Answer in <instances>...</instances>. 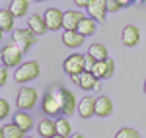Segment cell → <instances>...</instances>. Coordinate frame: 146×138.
<instances>
[{
    "mask_svg": "<svg viewBox=\"0 0 146 138\" xmlns=\"http://www.w3.org/2000/svg\"><path fill=\"white\" fill-rule=\"evenodd\" d=\"M8 115H10V103L6 99H0V121L6 119Z\"/></svg>",
    "mask_w": 146,
    "mask_h": 138,
    "instance_id": "obj_27",
    "label": "cell"
},
{
    "mask_svg": "<svg viewBox=\"0 0 146 138\" xmlns=\"http://www.w3.org/2000/svg\"><path fill=\"white\" fill-rule=\"evenodd\" d=\"M41 74V68H39V62L35 60H29V62H22L20 66H16V72H14V80L18 84H25L29 80H35L39 78Z\"/></svg>",
    "mask_w": 146,
    "mask_h": 138,
    "instance_id": "obj_1",
    "label": "cell"
},
{
    "mask_svg": "<svg viewBox=\"0 0 146 138\" xmlns=\"http://www.w3.org/2000/svg\"><path fill=\"white\" fill-rule=\"evenodd\" d=\"M88 10V16L94 18L96 22H103L105 16H107V0H92V4L86 8Z\"/></svg>",
    "mask_w": 146,
    "mask_h": 138,
    "instance_id": "obj_11",
    "label": "cell"
},
{
    "mask_svg": "<svg viewBox=\"0 0 146 138\" xmlns=\"http://www.w3.org/2000/svg\"><path fill=\"white\" fill-rule=\"evenodd\" d=\"M80 35H84V37H88V35H94L96 31H98V22L94 20V18H84L82 22H80V25H78V29H76Z\"/></svg>",
    "mask_w": 146,
    "mask_h": 138,
    "instance_id": "obj_20",
    "label": "cell"
},
{
    "mask_svg": "<svg viewBox=\"0 0 146 138\" xmlns=\"http://www.w3.org/2000/svg\"><path fill=\"white\" fill-rule=\"evenodd\" d=\"M27 29H31L35 35H43L47 33V23H45V18L39 16V14H33L27 18Z\"/></svg>",
    "mask_w": 146,
    "mask_h": 138,
    "instance_id": "obj_15",
    "label": "cell"
},
{
    "mask_svg": "<svg viewBox=\"0 0 146 138\" xmlns=\"http://www.w3.org/2000/svg\"><path fill=\"white\" fill-rule=\"evenodd\" d=\"M68 138H86L84 134H80V132H74V134H70Z\"/></svg>",
    "mask_w": 146,
    "mask_h": 138,
    "instance_id": "obj_33",
    "label": "cell"
},
{
    "mask_svg": "<svg viewBox=\"0 0 146 138\" xmlns=\"http://www.w3.org/2000/svg\"><path fill=\"white\" fill-rule=\"evenodd\" d=\"M144 2H146V0H144Z\"/></svg>",
    "mask_w": 146,
    "mask_h": 138,
    "instance_id": "obj_41",
    "label": "cell"
},
{
    "mask_svg": "<svg viewBox=\"0 0 146 138\" xmlns=\"http://www.w3.org/2000/svg\"><path fill=\"white\" fill-rule=\"evenodd\" d=\"M107 10H109V12H119V10H121L119 0H107Z\"/></svg>",
    "mask_w": 146,
    "mask_h": 138,
    "instance_id": "obj_28",
    "label": "cell"
},
{
    "mask_svg": "<svg viewBox=\"0 0 146 138\" xmlns=\"http://www.w3.org/2000/svg\"><path fill=\"white\" fill-rule=\"evenodd\" d=\"M62 68L66 72L68 76H74V74H80V72H84L86 70V58L84 55H68L64 58V62H62Z\"/></svg>",
    "mask_w": 146,
    "mask_h": 138,
    "instance_id": "obj_6",
    "label": "cell"
},
{
    "mask_svg": "<svg viewBox=\"0 0 146 138\" xmlns=\"http://www.w3.org/2000/svg\"><path fill=\"white\" fill-rule=\"evenodd\" d=\"M35 103H37V90L35 88H29V86H23L22 90L18 92V97H16L18 109L27 111V109H33Z\"/></svg>",
    "mask_w": 146,
    "mask_h": 138,
    "instance_id": "obj_5",
    "label": "cell"
},
{
    "mask_svg": "<svg viewBox=\"0 0 146 138\" xmlns=\"http://www.w3.org/2000/svg\"><path fill=\"white\" fill-rule=\"evenodd\" d=\"M2 128H4V138H25V136H23L25 132H23L14 121H12L10 125H4Z\"/></svg>",
    "mask_w": 146,
    "mask_h": 138,
    "instance_id": "obj_25",
    "label": "cell"
},
{
    "mask_svg": "<svg viewBox=\"0 0 146 138\" xmlns=\"http://www.w3.org/2000/svg\"><path fill=\"white\" fill-rule=\"evenodd\" d=\"M138 2H144V0H138Z\"/></svg>",
    "mask_w": 146,
    "mask_h": 138,
    "instance_id": "obj_40",
    "label": "cell"
},
{
    "mask_svg": "<svg viewBox=\"0 0 146 138\" xmlns=\"http://www.w3.org/2000/svg\"><path fill=\"white\" fill-rule=\"evenodd\" d=\"M51 138H64V136H60V134H55V136H51Z\"/></svg>",
    "mask_w": 146,
    "mask_h": 138,
    "instance_id": "obj_36",
    "label": "cell"
},
{
    "mask_svg": "<svg viewBox=\"0 0 146 138\" xmlns=\"http://www.w3.org/2000/svg\"><path fill=\"white\" fill-rule=\"evenodd\" d=\"M119 4H121V8H125V6L133 4V0H119Z\"/></svg>",
    "mask_w": 146,
    "mask_h": 138,
    "instance_id": "obj_32",
    "label": "cell"
},
{
    "mask_svg": "<svg viewBox=\"0 0 146 138\" xmlns=\"http://www.w3.org/2000/svg\"><path fill=\"white\" fill-rule=\"evenodd\" d=\"M43 113L49 117L56 115V113H60V101H58V95H56L55 92L47 93L45 97H43Z\"/></svg>",
    "mask_w": 146,
    "mask_h": 138,
    "instance_id": "obj_13",
    "label": "cell"
},
{
    "mask_svg": "<svg viewBox=\"0 0 146 138\" xmlns=\"http://www.w3.org/2000/svg\"><path fill=\"white\" fill-rule=\"evenodd\" d=\"M84 58H86V70H92V68H94V64H96L94 57H90V55L86 53V55H84Z\"/></svg>",
    "mask_w": 146,
    "mask_h": 138,
    "instance_id": "obj_30",
    "label": "cell"
},
{
    "mask_svg": "<svg viewBox=\"0 0 146 138\" xmlns=\"http://www.w3.org/2000/svg\"><path fill=\"white\" fill-rule=\"evenodd\" d=\"M14 22H16V16L8 8L0 10V29L2 31H14Z\"/></svg>",
    "mask_w": 146,
    "mask_h": 138,
    "instance_id": "obj_22",
    "label": "cell"
},
{
    "mask_svg": "<svg viewBox=\"0 0 146 138\" xmlns=\"http://www.w3.org/2000/svg\"><path fill=\"white\" fill-rule=\"evenodd\" d=\"M0 138H4V128L0 127Z\"/></svg>",
    "mask_w": 146,
    "mask_h": 138,
    "instance_id": "obj_35",
    "label": "cell"
},
{
    "mask_svg": "<svg viewBox=\"0 0 146 138\" xmlns=\"http://www.w3.org/2000/svg\"><path fill=\"white\" fill-rule=\"evenodd\" d=\"M8 80V66H0V86H4Z\"/></svg>",
    "mask_w": 146,
    "mask_h": 138,
    "instance_id": "obj_29",
    "label": "cell"
},
{
    "mask_svg": "<svg viewBox=\"0 0 146 138\" xmlns=\"http://www.w3.org/2000/svg\"><path fill=\"white\" fill-rule=\"evenodd\" d=\"M56 134H60V136L68 138L72 134V125H70V121H68L66 117H60V119H56Z\"/></svg>",
    "mask_w": 146,
    "mask_h": 138,
    "instance_id": "obj_24",
    "label": "cell"
},
{
    "mask_svg": "<svg viewBox=\"0 0 146 138\" xmlns=\"http://www.w3.org/2000/svg\"><path fill=\"white\" fill-rule=\"evenodd\" d=\"M74 4H76L78 8H88L92 4V0H74Z\"/></svg>",
    "mask_w": 146,
    "mask_h": 138,
    "instance_id": "obj_31",
    "label": "cell"
},
{
    "mask_svg": "<svg viewBox=\"0 0 146 138\" xmlns=\"http://www.w3.org/2000/svg\"><path fill=\"white\" fill-rule=\"evenodd\" d=\"M94 76L98 78V80H107V78H111L113 72H115V62H113L111 58H107V60H101V62H96L94 64Z\"/></svg>",
    "mask_w": 146,
    "mask_h": 138,
    "instance_id": "obj_9",
    "label": "cell"
},
{
    "mask_svg": "<svg viewBox=\"0 0 146 138\" xmlns=\"http://www.w3.org/2000/svg\"><path fill=\"white\" fill-rule=\"evenodd\" d=\"M55 93L58 95V101H60V113L64 117L72 115L74 111H78V101H76V95L70 92V90H64V88H55Z\"/></svg>",
    "mask_w": 146,
    "mask_h": 138,
    "instance_id": "obj_3",
    "label": "cell"
},
{
    "mask_svg": "<svg viewBox=\"0 0 146 138\" xmlns=\"http://www.w3.org/2000/svg\"><path fill=\"white\" fill-rule=\"evenodd\" d=\"M37 132H39V136H43V138L55 136L56 134V123L51 121V119H43V121L37 123Z\"/></svg>",
    "mask_w": 146,
    "mask_h": 138,
    "instance_id": "obj_17",
    "label": "cell"
},
{
    "mask_svg": "<svg viewBox=\"0 0 146 138\" xmlns=\"http://www.w3.org/2000/svg\"><path fill=\"white\" fill-rule=\"evenodd\" d=\"M78 115L82 119H92L96 115V99L94 97H84L78 103Z\"/></svg>",
    "mask_w": 146,
    "mask_h": 138,
    "instance_id": "obj_14",
    "label": "cell"
},
{
    "mask_svg": "<svg viewBox=\"0 0 146 138\" xmlns=\"http://www.w3.org/2000/svg\"><path fill=\"white\" fill-rule=\"evenodd\" d=\"M82 20H84L82 12H78V10H66V12H64V16H62V29H64V31H76Z\"/></svg>",
    "mask_w": 146,
    "mask_h": 138,
    "instance_id": "obj_10",
    "label": "cell"
},
{
    "mask_svg": "<svg viewBox=\"0 0 146 138\" xmlns=\"http://www.w3.org/2000/svg\"><path fill=\"white\" fill-rule=\"evenodd\" d=\"M115 138H140V134H138V130H135V128H121L115 134Z\"/></svg>",
    "mask_w": 146,
    "mask_h": 138,
    "instance_id": "obj_26",
    "label": "cell"
},
{
    "mask_svg": "<svg viewBox=\"0 0 146 138\" xmlns=\"http://www.w3.org/2000/svg\"><path fill=\"white\" fill-rule=\"evenodd\" d=\"M33 2H45V0H33Z\"/></svg>",
    "mask_w": 146,
    "mask_h": 138,
    "instance_id": "obj_39",
    "label": "cell"
},
{
    "mask_svg": "<svg viewBox=\"0 0 146 138\" xmlns=\"http://www.w3.org/2000/svg\"><path fill=\"white\" fill-rule=\"evenodd\" d=\"M140 41V31L136 25H125L121 31V43L125 47H136Z\"/></svg>",
    "mask_w": 146,
    "mask_h": 138,
    "instance_id": "obj_12",
    "label": "cell"
},
{
    "mask_svg": "<svg viewBox=\"0 0 146 138\" xmlns=\"http://www.w3.org/2000/svg\"><path fill=\"white\" fill-rule=\"evenodd\" d=\"M88 55L94 57L96 62H101V60H107V58H109V57H107V47L101 45V43H94V45H90Z\"/></svg>",
    "mask_w": 146,
    "mask_h": 138,
    "instance_id": "obj_23",
    "label": "cell"
},
{
    "mask_svg": "<svg viewBox=\"0 0 146 138\" xmlns=\"http://www.w3.org/2000/svg\"><path fill=\"white\" fill-rule=\"evenodd\" d=\"M8 10L16 16V18H23L27 10H29V0H10Z\"/></svg>",
    "mask_w": 146,
    "mask_h": 138,
    "instance_id": "obj_21",
    "label": "cell"
},
{
    "mask_svg": "<svg viewBox=\"0 0 146 138\" xmlns=\"http://www.w3.org/2000/svg\"><path fill=\"white\" fill-rule=\"evenodd\" d=\"M62 16H64V12H60L58 8H47V10L43 12L47 29H49V31L60 29V27H62Z\"/></svg>",
    "mask_w": 146,
    "mask_h": 138,
    "instance_id": "obj_7",
    "label": "cell"
},
{
    "mask_svg": "<svg viewBox=\"0 0 146 138\" xmlns=\"http://www.w3.org/2000/svg\"><path fill=\"white\" fill-rule=\"evenodd\" d=\"M142 88H144V93H146V80H144V86H142Z\"/></svg>",
    "mask_w": 146,
    "mask_h": 138,
    "instance_id": "obj_38",
    "label": "cell"
},
{
    "mask_svg": "<svg viewBox=\"0 0 146 138\" xmlns=\"http://www.w3.org/2000/svg\"><path fill=\"white\" fill-rule=\"evenodd\" d=\"M22 57H23V51L18 45L14 43H8V45L2 47L0 51V58H2V64L8 66V68H14V66H20L22 64Z\"/></svg>",
    "mask_w": 146,
    "mask_h": 138,
    "instance_id": "obj_2",
    "label": "cell"
},
{
    "mask_svg": "<svg viewBox=\"0 0 146 138\" xmlns=\"http://www.w3.org/2000/svg\"><path fill=\"white\" fill-rule=\"evenodd\" d=\"M70 80L74 82L76 86H80L82 90L90 92V90H94V88H96V82H98V78L94 76V72H92V70H84V72H80V74L70 76Z\"/></svg>",
    "mask_w": 146,
    "mask_h": 138,
    "instance_id": "obj_8",
    "label": "cell"
},
{
    "mask_svg": "<svg viewBox=\"0 0 146 138\" xmlns=\"http://www.w3.org/2000/svg\"><path fill=\"white\" fill-rule=\"evenodd\" d=\"M14 123L22 128L23 132H27V130H31V128H33V119H31V115H29L27 111H22V109L14 115Z\"/></svg>",
    "mask_w": 146,
    "mask_h": 138,
    "instance_id": "obj_19",
    "label": "cell"
},
{
    "mask_svg": "<svg viewBox=\"0 0 146 138\" xmlns=\"http://www.w3.org/2000/svg\"><path fill=\"white\" fill-rule=\"evenodd\" d=\"M2 35H4V31H2V29H0V41H2Z\"/></svg>",
    "mask_w": 146,
    "mask_h": 138,
    "instance_id": "obj_37",
    "label": "cell"
},
{
    "mask_svg": "<svg viewBox=\"0 0 146 138\" xmlns=\"http://www.w3.org/2000/svg\"><path fill=\"white\" fill-rule=\"evenodd\" d=\"M94 90H101V80L96 82V88H94Z\"/></svg>",
    "mask_w": 146,
    "mask_h": 138,
    "instance_id": "obj_34",
    "label": "cell"
},
{
    "mask_svg": "<svg viewBox=\"0 0 146 138\" xmlns=\"http://www.w3.org/2000/svg\"><path fill=\"white\" fill-rule=\"evenodd\" d=\"M35 41H37V35H35L31 29H27V27H25V29H14V31H12V43L18 45L23 53H25L29 47H33Z\"/></svg>",
    "mask_w": 146,
    "mask_h": 138,
    "instance_id": "obj_4",
    "label": "cell"
},
{
    "mask_svg": "<svg viewBox=\"0 0 146 138\" xmlns=\"http://www.w3.org/2000/svg\"><path fill=\"white\" fill-rule=\"evenodd\" d=\"M113 113V101L107 95H100L96 99V115L98 117H109Z\"/></svg>",
    "mask_w": 146,
    "mask_h": 138,
    "instance_id": "obj_16",
    "label": "cell"
},
{
    "mask_svg": "<svg viewBox=\"0 0 146 138\" xmlns=\"http://www.w3.org/2000/svg\"><path fill=\"white\" fill-rule=\"evenodd\" d=\"M62 43L68 49H78L84 43V35H80L78 31H64L62 33Z\"/></svg>",
    "mask_w": 146,
    "mask_h": 138,
    "instance_id": "obj_18",
    "label": "cell"
}]
</instances>
